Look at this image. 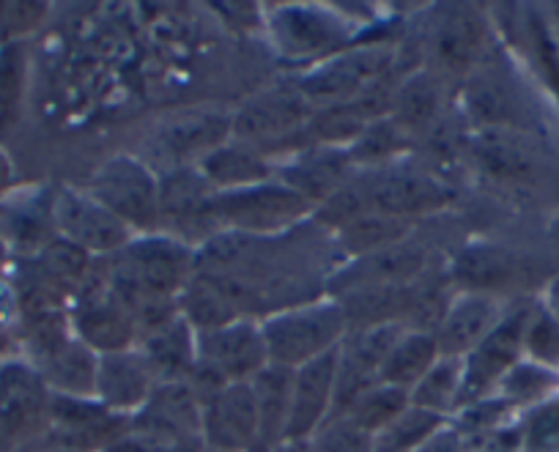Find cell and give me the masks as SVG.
Segmentation results:
<instances>
[{
	"instance_id": "1",
	"label": "cell",
	"mask_w": 559,
	"mask_h": 452,
	"mask_svg": "<svg viewBox=\"0 0 559 452\" xmlns=\"http://www.w3.org/2000/svg\"><path fill=\"white\" fill-rule=\"evenodd\" d=\"M105 266L123 301L140 296L179 299L195 274V247L168 234H146L129 239L116 255L105 258Z\"/></svg>"
},
{
	"instance_id": "2",
	"label": "cell",
	"mask_w": 559,
	"mask_h": 452,
	"mask_svg": "<svg viewBox=\"0 0 559 452\" xmlns=\"http://www.w3.org/2000/svg\"><path fill=\"white\" fill-rule=\"evenodd\" d=\"M261 335L269 362L297 370L341 348L348 335V321L341 301L330 296L269 313L261 321Z\"/></svg>"
},
{
	"instance_id": "3",
	"label": "cell",
	"mask_w": 559,
	"mask_h": 452,
	"mask_svg": "<svg viewBox=\"0 0 559 452\" xmlns=\"http://www.w3.org/2000/svg\"><path fill=\"white\" fill-rule=\"evenodd\" d=\"M313 209V203L272 179L255 187H245V190L214 192L209 214H212L214 228L274 239L277 234L310 217Z\"/></svg>"
},
{
	"instance_id": "4",
	"label": "cell",
	"mask_w": 559,
	"mask_h": 452,
	"mask_svg": "<svg viewBox=\"0 0 559 452\" xmlns=\"http://www.w3.org/2000/svg\"><path fill=\"white\" fill-rule=\"evenodd\" d=\"M85 192L129 230L146 236L159 228V176L143 159L127 154L107 159L94 170Z\"/></svg>"
},
{
	"instance_id": "5",
	"label": "cell",
	"mask_w": 559,
	"mask_h": 452,
	"mask_svg": "<svg viewBox=\"0 0 559 452\" xmlns=\"http://www.w3.org/2000/svg\"><path fill=\"white\" fill-rule=\"evenodd\" d=\"M72 335L96 354H110L132 348L138 341V330L129 308L110 283L107 266L91 269L88 279L74 294V308L69 316Z\"/></svg>"
},
{
	"instance_id": "6",
	"label": "cell",
	"mask_w": 559,
	"mask_h": 452,
	"mask_svg": "<svg viewBox=\"0 0 559 452\" xmlns=\"http://www.w3.org/2000/svg\"><path fill=\"white\" fill-rule=\"evenodd\" d=\"M392 52L386 47H357V50L335 52L321 67L294 83V88L316 107H335L357 99L368 88L390 74Z\"/></svg>"
},
{
	"instance_id": "7",
	"label": "cell",
	"mask_w": 559,
	"mask_h": 452,
	"mask_svg": "<svg viewBox=\"0 0 559 452\" xmlns=\"http://www.w3.org/2000/svg\"><path fill=\"white\" fill-rule=\"evenodd\" d=\"M313 112L316 107L294 85L263 91L234 112V138L230 140L252 145L263 157H269L280 148V140L305 132Z\"/></svg>"
},
{
	"instance_id": "8",
	"label": "cell",
	"mask_w": 559,
	"mask_h": 452,
	"mask_svg": "<svg viewBox=\"0 0 559 452\" xmlns=\"http://www.w3.org/2000/svg\"><path fill=\"white\" fill-rule=\"evenodd\" d=\"M359 187H362L368 212L406 219V223L423 214L439 212L455 198V192L442 179L423 168H406V165L376 170L370 179L359 181Z\"/></svg>"
},
{
	"instance_id": "9",
	"label": "cell",
	"mask_w": 559,
	"mask_h": 452,
	"mask_svg": "<svg viewBox=\"0 0 559 452\" xmlns=\"http://www.w3.org/2000/svg\"><path fill=\"white\" fill-rule=\"evenodd\" d=\"M234 138V112L219 107H195L165 118L152 138V154L168 165V170L192 168L214 148Z\"/></svg>"
},
{
	"instance_id": "10",
	"label": "cell",
	"mask_w": 559,
	"mask_h": 452,
	"mask_svg": "<svg viewBox=\"0 0 559 452\" xmlns=\"http://www.w3.org/2000/svg\"><path fill=\"white\" fill-rule=\"evenodd\" d=\"M52 225L61 239L72 241L94 258L116 255L132 239V230L116 214L107 212L85 190L80 192L72 187H61L52 198Z\"/></svg>"
},
{
	"instance_id": "11",
	"label": "cell",
	"mask_w": 559,
	"mask_h": 452,
	"mask_svg": "<svg viewBox=\"0 0 559 452\" xmlns=\"http://www.w3.org/2000/svg\"><path fill=\"white\" fill-rule=\"evenodd\" d=\"M532 310H515L502 316L491 335L480 343L472 354L464 357V386H461L459 412L477 401H486L497 392L499 381L504 379L515 362L524 357V332Z\"/></svg>"
},
{
	"instance_id": "12",
	"label": "cell",
	"mask_w": 559,
	"mask_h": 452,
	"mask_svg": "<svg viewBox=\"0 0 559 452\" xmlns=\"http://www.w3.org/2000/svg\"><path fill=\"white\" fill-rule=\"evenodd\" d=\"M198 362L228 384H250L269 365L261 321L239 319L209 332H195Z\"/></svg>"
},
{
	"instance_id": "13",
	"label": "cell",
	"mask_w": 559,
	"mask_h": 452,
	"mask_svg": "<svg viewBox=\"0 0 559 452\" xmlns=\"http://www.w3.org/2000/svg\"><path fill=\"white\" fill-rule=\"evenodd\" d=\"M201 439L212 452H263L250 384H225L201 401Z\"/></svg>"
},
{
	"instance_id": "14",
	"label": "cell",
	"mask_w": 559,
	"mask_h": 452,
	"mask_svg": "<svg viewBox=\"0 0 559 452\" xmlns=\"http://www.w3.org/2000/svg\"><path fill=\"white\" fill-rule=\"evenodd\" d=\"M354 159L348 148L341 145H308L288 159L286 165L274 168V179L283 187L297 192L313 206L330 201L335 192L354 181Z\"/></svg>"
},
{
	"instance_id": "15",
	"label": "cell",
	"mask_w": 559,
	"mask_h": 452,
	"mask_svg": "<svg viewBox=\"0 0 559 452\" xmlns=\"http://www.w3.org/2000/svg\"><path fill=\"white\" fill-rule=\"evenodd\" d=\"M52 392L39 370L23 362L0 365V436L20 439L50 423Z\"/></svg>"
},
{
	"instance_id": "16",
	"label": "cell",
	"mask_w": 559,
	"mask_h": 452,
	"mask_svg": "<svg viewBox=\"0 0 559 452\" xmlns=\"http://www.w3.org/2000/svg\"><path fill=\"white\" fill-rule=\"evenodd\" d=\"M423 269H426V250L403 239L397 245L386 247V250L370 252L365 258H354L335 277L326 279L324 288L330 290L332 299H341V296L352 294V290L414 283Z\"/></svg>"
},
{
	"instance_id": "17",
	"label": "cell",
	"mask_w": 559,
	"mask_h": 452,
	"mask_svg": "<svg viewBox=\"0 0 559 452\" xmlns=\"http://www.w3.org/2000/svg\"><path fill=\"white\" fill-rule=\"evenodd\" d=\"M157 390L152 368L138 348L99 354L96 368V401L107 412L132 419Z\"/></svg>"
},
{
	"instance_id": "18",
	"label": "cell",
	"mask_w": 559,
	"mask_h": 452,
	"mask_svg": "<svg viewBox=\"0 0 559 452\" xmlns=\"http://www.w3.org/2000/svg\"><path fill=\"white\" fill-rule=\"evenodd\" d=\"M337 354H341V348L294 370L292 419H288L286 441H308L332 417Z\"/></svg>"
},
{
	"instance_id": "19",
	"label": "cell",
	"mask_w": 559,
	"mask_h": 452,
	"mask_svg": "<svg viewBox=\"0 0 559 452\" xmlns=\"http://www.w3.org/2000/svg\"><path fill=\"white\" fill-rule=\"evenodd\" d=\"M499 321H502V305L497 296L455 294L433 332L439 354L464 359L491 335Z\"/></svg>"
},
{
	"instance_id": "20",
	"label": "cell",
	"mask_w": 559,
	"mask_h": 452,
	"mask_svg": "<svg viewBox=\"0 0 559 452\" xmlns=\"http://www.w3.org/2000/svg\"><path fill=\"white\" fill-rule=\"evenodd\" d=\"M179 316L195 332H209L239 319H250L241 283L201 272L192 274V279L179 294Z\"/></svg>"
},
{
	"instance_id": "21",
	"label": "cell",
	"mask_w": 559,
	"mask_h": 452,
	"mask_svg": "<svg viewBox=\"0 0 559 452\" xmlns=\"http://www.w3.org/2000/svg\"><path fill=\"white\" fill-rule=\"evenodd\" d=\"M272 36L283 56L316 58L335 56L346 41V28L332 14L310 7L280 9L272 20Z\"/></svg>"
},
{
	"instance_id": "22",
	"label": "cell",
	"mask_w": 559,
	"mask_h": 452,
	"mask_svg": "<svg viewBox=\"0 0 559 452\" xmlns=\"http://www.w3.org/2000/svg\"><path fill=\"white\" fill-rule=\"evenodd\" d=\"M486 50V23L477 12L453 9L437 20L428 36V56L439 72L469 74Z\"/></svg>"
},
{
	"instance_id": "23",
	"label": "cell",
	"mask_w": 559,
	"mask_h": 452,
	"mask_svg": "<svg viewBox=\"0 0 559 452\" xmlns=\"http://www.w3.org/2000/svg\"><path fill=\"white\" fill-rule=\"evenodd\" d=\"M464 110L480 129L521 127V96L515 94L508 74L491 67H477L464 80Z\"/></svg>"
},
{
	"instance_id": "24",
	"label": "cell",
	"mask_w": 559,
	"mask_h": 452,
	"mask_svg": "<svg viewBox=\"0 0 559 452\" xmlns=\"http://www.w3.org/2000/svg\"><path fill=\"white\" fill-rule=\"evenodd\" d=\"M521 277V263L508 247L466 245L450 266V283L459 294L497 296Z\"/></svg>"
},
{
	"instance_id": "25",
	"label": "cell",
	"mask_w": 559,
	"mask_h": 452,
	"mask_svg": "<svg viewBox=\"0 0 559 452\" xmlns=\"http://www.w3.org/2000/svg\"><path fill=\"white\" fill-rule=\"evenodd\" d=\"M195 168L214 192L245 190V187H255L274 179L272 159L263 157L261 151L252 148V145L239 143V140H228L225 145L214 148Z\"/></svg>"
},
{
	"instance_id": "26",
	"label": "cell",
	"mask_w": 559,
	"mask_h": 452,
	"mask_svg": "<svg viewBox=\"0 0 559 452\" xmlns=\"http://www.w3.org/2000/svg\"><path fill=\"white\" fill-rule=\"evenodd\" d=\"M96 368H99V354L69 335L52 352L39 357L36 370L52 395L96 397Z\"/></svg>"
},
{
	"instance_id": "27",
	"label": "cell",
	"mask_w": 559,
	"mask_h": 452,
	"mask_svg": "<svg viewBox=\"0 0 559 452\" xmlns=\"http://www.w3.org/2000/svg\"><path fill=\"white\" fill-rule=\"evenodd\" d=\"M252 401L258 412V430H261L263 452L288 439V419H292L294 370L269 362L255 379L250 381Z\"/></svg>"
},
{
	"instance_id": "28",
	"label": "cell",
	"mask_w": 559,
	"mask_h": 452,
	"mask_svg": "<svg viewBox=\"0 0 559 452\" xmlns=\"http://www.w3.org/2000/svg\"><path fill=\"white\" fill-rule=\"evenodd\" d=\"M472 154L483 174L504 185H530L537 176L535 151L515 138L510 129H483L472 140Z\"/></svg>"
},
{
	"instance_id": "29",
	"label": "cell",
	"mask_w": 559,
	"mask_h": 452,
	"mask_svg": "<svg viewBox=\"0 0 559 452\" xmlns=\"http://www.w3.org/2000/svg\"><path fill=\"white\" fill-rule=\"evenodd\" d=\"M138 352L146 357L157 384L187 381L198 365L195 330L179 316L168 326L143 337Z\"/></svg>"
},
{
	"instance_id": "30",
	"label": "cell",
	"mask_w": 559,
	"mask_h": 452,
	"mask_svg": "<svg viewBox=\"0 0 559 452\" xmlns=\"http://www.w3.org/2000/svg\"><path fill=\"white\" fill-rule=\"evenodd\" d=\"M212 195L198 168L165 170L159 176V225H214L209 214Z\"/></svg>"
},
{
	"instance_id": "31",
	"label": "cell",
	"mask_w": 559,
	"mask_h": 452,
	"mask_svg": "<svg viewBox=\"0 0 559 452\" xmlns=\"http://www.w3.org/2000/svg\"><path fill=\"white\" fill-rule=\"evenodd\" d=\"M442 83L433 72H414L403 80L392 94L390 118L406 134H419L433 129L442 116Z\"/></svg>"
},
{
	"instance_id": "32",
	"label": "cell",
	"mask_w": 559,
	"mask_h": 452,
	"mask_svg": "<svg viewBox=\"0 0 559 452\" xmlns=\"http://www.w3.org/2000/svg\"><path fill=\"white\" fill-rule=\"evenodd\" d=\"M439 357L442 354H439V343L433 332L406 330L401 341L392 346V352L386 354L384 365L379 370V381L397 386L403 392H412L423 381V376L437 365Z\"/></svg>"
},
{
	"instance_id": "33",
	"label": "cell",
	"mask_w": 559,
	"mask_h": 452,
	"mask_svg": "<svg viewBox=\"0 0 559 452\" xmlns=\"http://www.w3.org/2000/svg\"><path fill=\"white\" fill-rule=\"evenodd\" d=\"M461 386H464V359L439 357L437 365L423 376V381L408 392V403L453 419V414L459 412Z\"/></svg>"
},
{
	"instance_id": "34",
	"label": "cell",
	"mask_w": 559,
	"mask_h": 452,
	"mask_svg": "<svg viewBox=\"0 0 559 452\" xmlns=\"http://www.w3.org/2000/svg\"><path fill=\"white\" fill-rule=\"evenodd\" d=\"M559 386V373L546 365H537L532 359H521L513 368L504 373V379L499 381L497 392L493 395L499 401L508 403L510 408H524V406H540V403L551 401L554 392Z\"/></svg>"
},
{
	"instance_id": "35",
	"label": "cell",
	"mask_w": 559,
	"mask_h": 452,
	"mask_svg": "<svg viewBox=\"0 0 559 452\" xmlns=\"http://www.w3.org/2000/svg\"><path fill=\"white\" fill-rule=\"evenodd\" d=\"M408 223L406 219L386 217V214L365 212L362 217H357L354 223H348L346 228L337 230V239L346 255L365 258L370 252L386 250V247L397 245V241L406 239Z\"/></svg>"
},
{
	"instance_id": "36",
	"label": "cell",
	"mask_w": 559,
	"mask_h": 452,
	"mask_svg": "<svg viewBox=\"0 0 559 452\" xmlns=\"http://www.w3.org/2000/svg\"><path fill=\"white\" fill-rule=\"evenodd\" d=\"M450 419L439 414L426 412L408 403L406 412L384 430L376 436V452H419L431 439H437Z\"/></svg>"
},
{
	"instance_id": "37",
	"label": "cell",
	"mask_w": 559,
	"mask_h": 452,
	"mask_svg": "<svg viewBox=\"0 0 559 452\" xmlns=\"http://www.w3.org/2000/svg\"><path fill=\"white\" fill-rule=\"evenodd\" d=\"M408 408V392L397 390L390 384H373L352 408H348L343 417L352 419L357 428H362L365 433H370L376 439L379 433H384L397 417Z\"/></svg>"
},
{
	"instance_id": "38",
	"label": "cell",
	"mask_w": 559,
	"mask_h": 452,
	"mask_svg": "<svg viewBox=\"0 0 559 452\" xmlns=\"http://www.w3.org/2000/svg\"><path fill=\"white\" fill-rule=\"evenodd\" d=\"M406 143L408 134L390 116H384L379 121H370L346 148L354 165H390V159H395L406 148Z\"/></svg>"
},
{
	"instance_id": "39",
	"label": "cell",
	"mask_w": 559,
	"mask_h": 452,
	"mask_svg": "<svg viewBox=\"0 0 559 452\" xmlns=\"http://www.w3.org/2000/svg\"><path fill=\"white\" fill-rule=\"evenodd\" d=\"M313 452H376V439L346 417H332L310 436Z\"/></svg>"
},
{
	"instance_id": "40",
	"label": "cell",
	"mask_w": 559,
	"mask_h": 452,
	"mask_svg": "<svg viewBox=\"0 0 559 452\" xmlns=\"http://www.w3.org/2000/svg\"><path fill=\"white\" fill-rule=\"evenodd\" d=\"M521 447L526 452H559V397L532 408L521 428Z\"/></svg>"
},
{
	"instance_id": "41",
	"label": "cell",
	"mask_w": 559,
	"mask_h": 452,
	"mask_svg": "<svg viewBox=\"0 0 559 452\" xmlns=\"http://www.w3.org/2000/svg\"><path fill=\"white\" fill-rule=\"evenodd\" d=\"M524 352L530 354L532 362L537 365H546V368L559 365V326L557 321L548 313H543V310L530 313L524 332Z\"/></svg>"
},
{
	"instance_id": "42",
	"label": "cell",
	"mask_w": 559,
	"mask_h": 452,
	"mask_svg": "<svg viewBox=\"0 0 559 452\" xmlns=\"http://www.w3.org/2000/svg\"><path fill=\"white\" fill-rule=\"evenodd\" d=\"M12 179H14L12 163H9L7 151L0 148V198H3L9 192V187H12Z\"/></svg>"
},
{
	"instance_id": "43",
	"label": "cell",
	"mask_w": 559,
	"mask_h": 452,
	"mask_svg": "<svg viewBox=\"0 0 559 452\" xmlns=\"http://www.w3.org/2000/svg\"><path fill=\"white\" fill-rule=\"evenodd\" d=\"M272 452H313L310 450V441H283V444L274 447Z\"/></svg>"
},
{
	"instance_id": "44",
	"label": "cell",
	"mask_w": 559,
	"mask_h": 452,
	"mask_svg": "<svg viewBox=\"0 0 559 452\" xmlns=\"http://www.w3.org/2000/svg\"><path fill=\"white\" fill-rule=\"evenodd\" d=\"M47 452H80V450H69V447L58 444V447H52V450H47Z\"/></svg>"
},
{
	"instance_id": "45",
	"label": "cell",
	"mask_w": 559,
	"mask_h": 452,
	"mask_svg": "<svg viewBox=\"0 0 559 452\" xmlns=\"http://www.w3.org/2000/svg\"><path fill=\"white\" fill-rule=\"evenodd\" d=\"M3 247H7V241H3V236H0V252H3Z\"/></svg>"
}]
</instances>
